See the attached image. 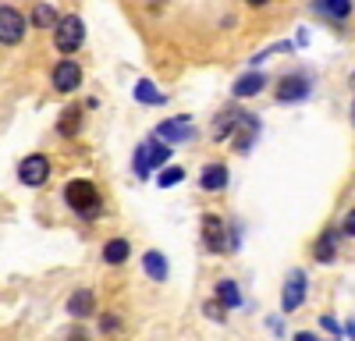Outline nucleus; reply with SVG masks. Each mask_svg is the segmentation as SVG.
I'll list each match as a JSON object with an SVG mask.
<instances>
[{
  "mask_svg": "<svg viewBox=\"0 0 355 341\" xmlns=\"http://www.w3.org/2000/svg\"><path fill=\"white\" fill-rule=\"evenodd\" d=\"M64 203L82 217V220H96L103 213V192L93 178H71L64 185Z\"/></svg>",
  "mask_w": 355,
  "mask_h": 341,
  "instance_id": "1",
  "label": "nucleus"
},
{
  "mask_svg": "<svg viewBox=\"0 0 355 341\" xmlns=\"http://www.w3.org/2000/svg\"><path fill=\"white\" fill-rule=\"evenodd\" d=\"M167 160H171V146H167V142H160L157 135H150V139H146L142 146L135 150V178L146 182V178H150L157 167H164Z\"/></svg>",
  "mask_w": 355,
  "mask_h": 341,
  "instance_id": "2",
  "label": "nucleus"
},
{
  "mask_svg": "<svg viewBox=\"0 0 355 341\" xmlns=\"http://www.w3.org/2000/svg\"><path fill=\"white\" fill-rule=\"evenodd\" d=\"M82 43H85V21L78 15L57 18V25H53V46L61 50V57H71Z\"/></svg>",
  "mask_w": 355,
  "mask_h": 341,
  "instance_id": "3",
  "label": "nucleus"
},
{
  "mask_svg": "<svg viewBox=\"0 0 355 341\" xmlns=\"http://www.w3.org/2000/svg\"><path fill=\"white\" fill-rule=\"evenodd\" d=\"M199 231H202V245L210 249L214 256H224V252H231V231H227L224 217H217V213H206Z\"/></svg>",
  "mask_w": 355,
  "mask_h": 341,
  "instance_id": "4",
  "label": "nucleus"
},
{
  "mask_svg": "<svg viewBox=\"0 0 355 341\" xmlns=\"http://www.w3.org/2000/svg\"><path fill=\"white\" fill-rule=\"evenodd\" d=\"M25 28H28V18L18 8L11 4L0 8V46H18L25 40Z\"/></svg>",
  "mask_w": 355,
  "mask_h": 341,
  "instance_id": "5",
  "label": "nucleus"
},
{
  "mask_svg": "<svg viewBox=\"0 0 355 341\" xmlns=\"http://www.w3.org/2000/svg\"><path fill=\"white\" fill-rule=\"evenodd\" d=\"M259 135V118L249 110H239V118H234V128H231V142H234V153H249L252 142Z\"/></svg>",
  "mask_w": 355,
  "mask_h": 341,
  "instance_id": "6",
  "label": "nucleus"
},
{
  "mask_svg": "<svg viewBox=\"0 0 355 341\" xmlns=\"http://www.w3.org/2000/svg\"><path fill=\"white\" fill-rule=\"evenodd\" d=\"M18 178H21V185H28V189L46 185V178H50V157H46V153L25 157V160L18 164Z\"/></svg>",
  "mask_w": 355,
  "mask_h": 341,
  "instance_id": "7",
  "label": "nucleus"
},
{
  "mask_svg": "<svg viewBox=\"0 0 355 341\" xmlns=\"http://www.w3.org/2000/svg\"><path fill=\"white\" fill-rule=\"evenodd\" d=\"M306 270H291L288 281H284V292H281V309L284 313H295V309H302L306 302Z\"/></svg>",
  "mask_w": 355,
  "mask_h": 341,
  "instance_id": "8",
  "label": "nucleus"
},
{
  "mask_svg": "<svg viewBox=\"0 0 355 341\" xmlns=\"http://www.w3.org/2000/svg\"><path fill=\"white\" fill-rule=\"evenodd\" d=\"M50 85H53L57 93H75L78 85H82V68L64 57V61H57V64H53V71H50Z\"/></svg>",
  "mask_w": 355,
  "mask_h": 341,
  "instance_id": "9",
  "label": "nucleus"
},
{
  "mask_svg": "<svg viewBox=\"0 0 355 341\" xmlns=\"http://www.w3.org/2000/svg\"><path fill=\"white\" fill-rule=\"evenodd\" d=\"M309 89H313V82H309L306 75H284V78L277 82L274 96H277V103H299V100L309 96Z\"/></svg>",
  "mask_w": 355,
  "mask_h": 341,
  "instance_id": "10",
  "label": "nucleus"
},
{
  "mask_svg": "<svg viewBox=\"0 0 355 341\" xmlns=\"http://www.w3.org/2000/svg\"><path fill=\"white\" fill-rule=\"evenodd\" d=\"M153 135L171 146V142H189V139L196 135V128H192V121H189V118H171V121H160Z\"/></svg>",
  "mask_w": 355,
  "mask_h": 341,
  "instance_id": "11",
  "label": "nucleus"
},
{
  "mask_svg": "<svg viewBox=\"0 0 355 341\" xmlns=\"http://www.w3.org/2000/svg\"><path fill=\"white\" fill-rule=\"evenodd\" d=\"M263 89H266V75L263 71H245L242 78H234L231 96L234 100H249V96H259Z\"/></svg>",
  "mask_w": 355,
  "mask_h": 341,
  "instance_id": "12",
  "label": "nucleus"
},
{
  "mask_svg": "<svg viewBox=\"0 0 355 341\" xmlns=\"http://www.w3.org/2000/svg\"><path fill=\"white\" fill-rule=\"evenodd\" d=\"M199 185H202V192H224L227 189V164L210 160L199 175Z\"/></svg>",
  "mask_w": 355,
  "mask_h": 341,
  "instance_id": "13",
  "label": "nucleus"
},
{
  "mask_svg": "<svg viewBox=\"0 0 355 341\" xmlns=\"http://www.w3.org/2000/svg\"><path fill=\"white\" fill-rule=\"evenodd\" d=\"M68 313L75 320H89L96 313V292L93 288H78V292H71V299H68Z\"/></svg>",
  "mask_w": 355,
  "mask_h": 341,
  "instance_id": "14",
  "label": "nucleus"
},
{
  "mask_svg": "<svg viewBox=\"0 0 355 341\" xmlns=\"http://www.w3.org/2000/svg\"><path fill=\"white\" fill-rule=\"evenodd\" d=\"M313 11H316L320 18L341 25V21H348V15H352V0H313Z\"/></svg>",
  "mask_w": 355,
  "mask_h": 341,
  "instance_id": "15",
  "label": "nucleus"
},
{
  "mask_svg": "<svg viewBox=\"0 0 355 341\" xmlns=\"http://www.w3.org/2000/svg\"><path fill=\"white\" fill-rule=\"evenodd\" d=\"M334 256H338V231H323L313 242V260L316 263H334Z\"/></svg>",
  "mask_w": 355,
  "mask_h": 341,
  "instance_id": "16",
  "label": "nucleus"
},
{
  "mask_svg": "<svg viewBox=\"0 0 355 341\" xmlns=\"http://www.w3.org/2000/svg\"><path fill=\"white\" fill-rule=\"evenodd\" d=\"M57 132H61L64 139H75V135H82V107H78V103L61 110V118H57Z\"/></svg>",
  "mask_w": 355,
  "mask_h": 341,
  "instance_id": "17",
  "label": "nucleus"
},
{
  "mask_svg": "<svg viewBox=\"0 0 355 341\" xmlns=\"http://www.w3.org/2000/svg\"><path fill=\"white\" fill-rule=\"evenodd\" d=\"M214 299L220 302V309L227 313V309H239L242 306V292H239V284H234V281H217V288H214Z\"/></svg>",
  "mask_w": 355,
  "mask_h": 341,
  "instance_id": "18",
  "label": "nucleus"
},
{
  "mask_svg": "<svg viewBox=\"0 0 355 341\" xmlns=\"http://www.w3.org/2000/svg\"><path fill=\"white\" fill-rule=\"evenodd\" d=\"M128 256H132V245H128V238H110V242L103 245V263H110V267L125 263Z\"/></svg>",
  "mask_w": 355,
  "mask_h": 341,
  "instance_id": "19",
  "label": "nucleus"
},
{
  "mask_svg": "<svg viewBox=\"0 0 355 341\" xmlns=\"http://www.w3.org/2000/svg\"><path fill=\"white\" fill-rule=\"evenodd\" d=\"M142 267H146V274H150L153 281H167V274H171L164 252H157V249H150V252L142 256Z\"/></svg>",
  "mask_w": 355,
  "mask_h": 341,
  "instance_id": "20",
  "label": "nucleus"
},
{
  "mask_svg": "<svg viewBox=\"0 0 355 341\" xmlns=\"http://www.w3.org/2000/svg\"><path fill=\"white\" fill-rule=\"evenodd\" d=\"M135 100H139V103H153V107H164V103H167V96L157 89L150 78H142V82L135 85Z\"/></svg>",
  "mask_w": 355,
  "mask_h": 341,
  "instance_id": "21",
  "label": "nucleus"
},
{
  "mask_svg": "<svg viewBox=\"0 0 355 341\" xmlns=\"http://www.w3.org/2000/svg\"><path fill=\"white\" fill-rule=\"evenodd\" d=\"M57 18H61V15L53 11V4H36L33 15H28V25H36V28H53Z\"/></svg>",
  "mask_w": 355,
  "mask_h": 341,
  "instance_id": "22",
  "label": "nucleus"
},
{
  "mask_svg": "<svg viewBox=\"0 0 355 341\" xmlns=\"http://www.w3.org/2000/svg\"><path fill=\"white\" fill-rule=\"evenodd\" d=\"M234 118H239V107H227V110L220 114V118L214 121V142H224V139H231Z\"/></svg>",
  "mask_w": 355,
  "mask_h": 341,
  "instance_id": "23",
  "label": "nucleus"
},
{
  "mask_svg": "<svg viewBox=\"0 0 355 341\" xmlns=\"http://www.w3.org/2000/svg\"><path fill=\"white\" fill-rule=\"evenodd\" d=\"M182 182H185V167H178V164L164 167V170H160V178H157V185H160V189H171V185H182Z\"/></svg>",
  "mask_w": 355,
  "mask_h": 341,
  "instance_id": "24",
  "label": "nucleus"
},
{
  "mask_svg": "<svg viewBox=\"0 0 355 341\" xmlns=\"http://www.w3.org/2000/svg\"><path fill=\"white\" fill-rule=\"evenodd\" d=\"M117 327H121V317H117V313H103L100 317V334H117Z\"/></svg>",
  "mask_w": 355,
  "mask_h": 341,
  "instance_id": "25",
  "label": "nucleus"
},
{
  "mask_svg": "<svg viewBox=\"0 0 355 341\" xmlns=\"http://www.w3.org/2000/svg\"><path fill=\"white\" fill-rule=\"evenodd\" d=\"M202 313H206V317H210L214 324H224V309H220L217 299H206V302H202Z\"/></svg>",
  "mask_w": 355,
  "mask_h": 341,
  "instance_id": "26",
  "label": "nucleus"
},
{
  "mask_svg": "<svg viewBox=\"0 0 355 341\" xmlns=\"http://www.w3.org/2000/svg\"><path fill=\"white\" fill-rule=\"evenodd\" d=\"M320 327H323V331H331L334 338H345V331H341V324H338L334 317H320Z\"/></svg>",
  "mask_w": 355,
  "mask_h": 341,
  "instance_id": "27",
  "label": "nucleus"
},
{
  "mask_svg": "<svg viewBox=\"0 0 355 341\" xmlns=\"http://www.w3.org/2000/svg\"><path fill=\"white\" fill-rule=\"evenodd\" d=\"M341 235H348V238H355V207L345 213V220H341Z\"/></svg>",
  "mask_w": 355,
  "mask_h": 341,
  "instance_id": "28",
  "label": "nucleus"
},
{
  "mask_svg": "<svg viewBox=\"0 0 355 341\" xmlns=\"http://www.w3.org/2000/svg\"><path fill=\"white\" fill-rule=\"evenodd\" d=\"M89 338H93V334H89L85 327H71L68 331V341H89Z\"/></svg>",
  "mask_w": 355,
  "mask_h": 341,
  "instance_id": "29",
  "label": "nucleus"
},
{
  "mask_svg": "<svg viewBox=\"0 0 355 341\" xmlns=\"http://www.w3.org/2000/svg\"><path fill=\"white\" fill-rule=\"evenodd\" d=\"M291 341H320V338L309 334V331H299V334H291Z\"/></svg>",
  "mask_w": 355,
  "mask_h": 341,
  "instance_id": "30",
  "label": "nucleus"
},
{
  "mask_svg": "<svg viewBox=\"0 0 355 341\" xmlns=\"http://www.w3.org/2000/svg\"><path fill=\"white\" fill-rule=\"evenodd\" d=\"M341 331H345V334H352V341H355V320H348V324H345Z\"/></svg>",
  "mask_w": 355,
  "mask_h": 341,
  "instance_id": "31",
  "label": "nucleus"
},
{
  "mask_svg": "<svg viewBox=\"0 0 355 341\" xmlns=\"http://www.w3.org/2000/svg\"><path fill=\"white\" fill-rule=\"evenodd\" d=\"M245 4H249V8H266L270 0H245Z\"/></svg>",
  "mask_w": 355,
  "mask_h": 341,
  "instance_id": "32",
  "label": "nucleus"
},
{
  "mask_svg": "<svg viewBox=\"0 0 355 341\" xmlns=\"http://www.w3.org/2000/svg\"><path fill=\"white\" fill-rule=\"evenodd\" d=\"M146 4H153V8H160V4H164V0H146Z\"/></svg>",
  "mask_w": 355,
  "mask_h": 341,
  "instance_id": "33",
  "label": "nucleus"
},
{
  "mask_svg": "<svg viewBox=\"0 0 355 341\" xmlns=\"http://www.w3.org/2000/svg\"><path fill=\"white\" fill-rule=\"evenodd\" d=\"M352 125H355V103H352Z\"/></svg>",
  "mask_w": 355,
  "mask_h": 341,
  "instance_id": "34",
  "label": "nucleus"
},
{
  "mask_svg": "<svg viewBox=\"0 0 355 341\" xmlns=\"http://www.w3.org/2000/svg\"><path fill=\"white\" fill-rule=\"evenodd\" d=\"M352 85H355V75H352Z\"/></svg>",
  "mask_w": 355,
  "mask_h": 341,
  "instance_id": "35",
  "label": "nucleus"
}]
</instances>
